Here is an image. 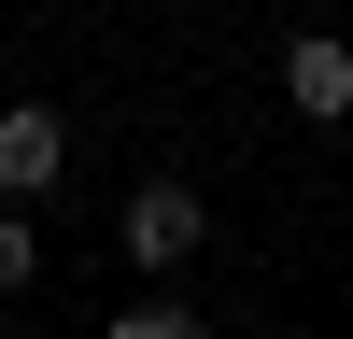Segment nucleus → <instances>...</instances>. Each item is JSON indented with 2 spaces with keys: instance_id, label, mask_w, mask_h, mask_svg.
<instances>
[{
  "instance_id": "nucleus-5",
  "label": "nucleus",
  "mask_w": 353,
  "mask_h": 339,
  "mask_svg": "<svg viewBox=\"0 0 353 339\" xmlns=\"http://www.w3.org/2000/svg\"><path fill=\"white\" fill-rule=\"evenodd\" d=\"M113 339H198V325H184V311H156V297H141V311H113Z\"/></svg>"
},
{
  "instance_id": "nucleus-3",
  "label": "nucleus",
  "mask_w": 353,
  "mask_h": 339,
  "mask_svg": "<svg viewBox=\"0 0 353 339\" xmlns=\"http://www.w3.org/2000/svg\"><path fill=\"white\" fill-rule=\"evenodd\" d=\"M283 99H297L311 127H339V113H353V43H325V28H297V43H283Z\"/></svg>"
},
{
  "instance_id": "nucleus-2",
  "label": "nucleus",
  "mask_w": 353,
  "mask_h": 339,
  "mask_svg": "<svg viewBox=\"0 0 353 339\" xmlns=\"http://www.w3.org/2000/svg\"><path fill=\"white\" fill-rule=\"evenodd\" d=\"M57 170H71V127H57L43 99H14V113H0V198H14V212H28V198H43Z\"/></svg>"
},
{
  "instance_id": "nucleus-1",
  "label": "nucleus",
  "mask_w": 353,
  "mask_h": 339,
  "mask_svg": "<svg viewBox=\"0 0 353 339\" xmlns=\"http://www.w3.org/2000/svg\"><path fill=\"white\" fill-rule=\"evenodd\" d=\"M198 240H212L198 184H128V269H184Z\"/></svg>"
},
{
  "instance_id": "nucleus-4",
  "label": "nucleus",
  "mask_w": 353,
  "mask_h": 339,
  "mask_svg": "<svg viewBox=\"0 0 353 339\" xmlns=\"http://www.w3.org/2000/svg\"><path fill=\"white\" fill-rule=\"evenodd\" d=\"M28 269H43V240H28V212H14V198H0V297H14Z\"/></svg>"
}]
</instances>
